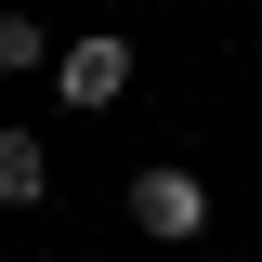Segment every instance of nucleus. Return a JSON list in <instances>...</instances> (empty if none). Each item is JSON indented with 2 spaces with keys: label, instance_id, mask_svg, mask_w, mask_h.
<instances>
[{
  "label": "nucleus",
  "instance_id": "4",
  "mask_svg": "<svg viewBox=\"0 0 262 262\" xmlns=\"http://www.w3.org/2000/svg\"><path fill=\"white\" fill-rule=\"evenodd\" d=\"M39 66H66L53 27H39V13H0V79H39Z\"/></svg>",
  "mask_w": 262,
  "mask_h": 262
},
{
  "label": "nucleus",
  "instance_id": "1",
  "mask_svg": "<svg viewBox=\"0 0 262 262\" xmlns=\"http://www.w3.org/2000/svg\"><path fill=\"white\" fill-rule=\"evenodd\" d=\"M131 236H144V249H196V236H210V184H196L184 158H158V170H131Z\"/></svg>",
  "mask_w": 262,
  "mask_h": 262
},
{
  "label": "nucleus",
  "instance_id": "2",
  "mask_svg": "<svg viewBox=\"0 0 262 262\" xmlns=\"http://www.w3.org/2000/svg\"><path fill=\"white\" fill-rule=\"evenodd\" d=\"M131 92V39H66V66H53V105H79V118H105V105Z\"/></svg>",
  "mask_w": 262,
  "mask_h": 262
},
{
  "label": "nucleus",
  "instance_id": "3",
  "mask_svg": "<svg viewBox=\"0 0 262 262\" xmlns=\"http://www.w3.org/2000/svg\"><path fill=\"white\" fill-rule=\"evenodd\" d=\"M39 196H53V144L27 118H0V210H39Z\"/></svg>",
  "mask_w": 262,
  "mask_h": 262
}]
</instances>
